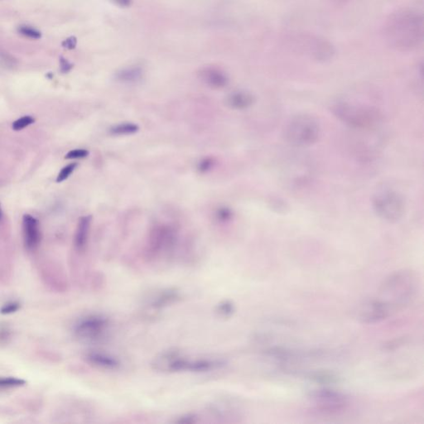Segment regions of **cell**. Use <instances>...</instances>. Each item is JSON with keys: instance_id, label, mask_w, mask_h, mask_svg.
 Returning a JSON list of instances; mask_svg holds the SVG:
<instances>
[{"instance_id": "16", "label": "cell", "mask_w": 424, "mask_h": 424, "mask_svg": "<svg viewBox=\"0 0 424 424\" xmlns=\"http://www.w3.org/2000/svg\"><path fill=\"white\" fill-rule=\"evenodd\" d=\"M91 221H92L91 216H82L79 220L76 234H75V240H74L75 247L79 251H81L86 248V244L88 241L89 233L91 230Z\"/></svg>"}, {"instance_id": "15", "label": "cell", "mask_w": 424, "mask_h": 424, "mask_svg": "<svg viewBox=\"0 0 424 424\" xmlns=\"http://www.w3.org/2000/svg\"><path fill=\"white\" fill-rule=\"evenodd\" d=\"M24 243L28 250H34L41 241L39 221L34 216L24 215L22 218Z\"/></svg>"}, {"instance_id": "31", "label": "cell", "mask_w": 424, "mask_h": 424, "mask_svg": "<svg viewBox=\"0 0 424 424\" xmlns=\"http://www.w3.org/2000/svg\"><path fill=\"white\" fill-rule=\"evenodd\" d=\"M76 44V40L75 37H70L68 39L65 40L63 42H62V46L64 47H66V48H69V49H72L75 47Z\"/></svg>"}, {"instance_id": "22", "label": "cell", "mask_w": 424, "mask_h": 424, "mask_svg": "<svg viewBox=\"0 0 424 424\" xmlns=\"http://www.w3.org/2000/svg\"><path fill=\"white\" fill-rule=\"evenodd\" d=\"M25 385V381L18 378L2 377L0 378V389L7 390L12 388L21 387Z\"/></svg>"}, {"instance_id": "4", "label": "cell", "mask_w": 424, "mask_h": 424, "mask_svg": "<svg viewBox=\"0 0 424 424\" xmlns=\"http://www.w3.org/2000/svg\"><path fill=\"white\" fill-rule=\"evenodd\" d=\"M331 111L340 121L355 129H370L379 124L381 116L376 109L370 106L351 104L347 101H336Z\"/></svg>"}, {"instance_id": "6", "label": "cell", "mask_w": 424, "mask_h": 424, "mask_svg": "<svg viewBox=\"0 0 424 424\" xmlns=\"http://www.w3.org/2000/svg\"><path fill=\"white\" fill-rule=\"evenodd\" d=\"M373 208L380 218L395 222L405 215V200L396 191H380L373 199Z\"/></svg>"}, {"instance_id": "20", "label": "cell", "mask_w": 424, "mask_h": 424, "mask_svg": "<svg viewBox=\"0 0 424 424\" xmlns=\"http://www.w3.org/2000/svg\"><path fill=\"white\" fill-rule=\"evenodd\" d=\"M140 130V127L133 123H123L120 125H115L111 128L110 133L112 135L123 136V135H131L137 133Z\"/></svg>"}, {"instance_id": "30", "label": "cell", "mask_w": 424, "mask_h": 424, "mask_svg": "<svg viewBox=\"0 0 424 424\" xmlns=\"http://www.w3.org/2000/svg\"><path fill=\"white\" fill-rule=\"evenodd\" d=\"M20 308V304L18 302H11L5 304L0 309V312L2 314H11L17 311Z\"/></svg>"}, {"instance_id": "29", "label": "cell", "mask_w": 424, "mask_h": 424, "mask_svg": "<svg viewBox=\"0 0 424 424\" xmlns=\"http://www.w3.org/2000/svg\"><path fill=\"white\" fill-rule=\"evenodd\" d=\"M89 155V151L86 149H74L71 150L66 155V159H79V158H85Z\"/></svg>"}, {"instance_id": "5", "label": "cell", "mask_w": 424, "mask_h": 424, "mask_svg": "<svg viewBox=\"0 0 424 424\" xmlns=\"http://www.w3.org/2000/svg\"><path fill=\"white\" fill-rule=\"evenodd\" d=\"M320 135L318 123L307 115H298L290 119L283 130L285 140L294 147H310L317 142Z\"/></svg>"}, {"instance_id": "9", "label": "cell", "mask_w": 424, "mask_h": 424, "mask_svg": "<svg viewBox=\"0 0 424 424\" xmlns=\"http://www.w3.org/2000/svg\"><path fill=\"white\" fill-rule=\"evenodd\" d=\"M176 239V232L174 229L167 225H158L151 230L148 242H147V251L152 256L159 255L162 251L169 249L174 244Z\"/></svg>"}, {"instance_id": "13", "label": "cell", "mask_w": 424, "mask_h": 424, "mask_svg": "<svg viewBox=\"0 0 424 424\" xmlns=\"http://www.w3.org/2000/svg\"><path fill=\"white\" fill-rule=\"evenodd\" d=\"M86 361L94 367L107 371H116L121 369V361L116 356L102 351H90L85 356Z\"/></svg>"}, {"instance_id": "28", "label": "cell", "mask_w": 424, "mask_h": 424, "mask_svg": "<svg viewBox=\"0 0 424 424\" xmlns=\"http://www.w3.org/2000/svg\"><path fill=\"white\" fill-rule=\"evenodd\" d=\"M215 165V161L211 157H206L201 160V162L198 163L199 171L201 172H207L214 167Z\"/></svg>"}, {"instance_id": "18", "label": "cell", "mask_w": 424, "mask_h": 424, "mask_svg": "<svg viewBox=\"0 0 424 424\" xmlns=\"http://www.w3.org/2000/svg\"><path fill=\"white\" fill-rule=\"evenodd\" d=\"M143 76V70L140 66H129L117 71L116 79L121 83H137Z\"/></svg>"}, {"instance_id": "23", "label": "cell", "mask_w": 424, "mask_h": 424, "mask_svg": "<svg viewBox=\"0 0 424 424\" xmlns=\"http://www.w3.org/2000/svg\"><path fill=\"white\" fill-rule=\"evenodd\" d=\"M216 218L221 223H226L231 221L233 218V211L228 207L222 206L216 211Z\"/></svg>"}, {"instance_id": "8", "label": "cell", "mask_w": 424, "mask_h": 424, "mask_svg": "<svg viewBox=\"0 0 424 424\" xmlns=\"http://www.w3.org/2000/svg\"><path fill=\"white\" fill-rule=\"evenodd\" d=\"M311 398L317 409L323 412H340L346 409L349 402L346 395L331 390H316Z\"/></svg>"}, {"instance_id": "33", "label": "cell", "mask_w": 424, "mask_h": 424, "mask_svg": "<svg viewBox=\"0 0 424 424\" xmlns=\"http://www.w3.org/2000/svg\"><path fill=\"white\" fill-rule=\"evenodd\" d=\"M116 5L121 7H129L132 5L133 0H113Z\"/></svg>"}, {"instance_id": "1", "label": "cell", "mask_w": 424, "mask_h": 424, "mask_svg": "<svg viewBox=\"0 0 424 424\" xmlns=\"http://www.w3.org/2000/svg\"><path fill=\"white\" fill-rule=\"evenodd\" d=\"M424 18L420 12L410 8L396 10L385 23V37L388 44L398 52L417 49L424 39Z\"/></svg>"}, {"instance_id": "26", "label": "cell", "mask_w": 424, "mask_h": 424, "mask_svg": "<svg viewBox=\"0 0 424 424\" xmlns=\"http://www.w3.org/2000/svg\"><path fill=\"white\" fill-rule=\"evenodd\" d=\"M76 167H77V163L72 162V163H70L66 167H63L57 176V182H61L67 179L71 176V173L74 172V170L76 169Z\"/></svg>"}, {"instance_id": "17", "label": "cell", "mask_w": 424, "mask_h": 424, "mask_svg": "<svg viewBox=\"0 0 424 424\" xmlns=\"http://www.w3.org/2000/svg\"><path fill=\"white\" fill-rule=\"evenodd\" d=\"M255 96L245 91H235L227 97V105L234 110H247L255 104Z\"/></svg>"}, {"instance_id": "12", "label": "cell", "mask_w": 424, "mask_h": 424, "mask_svg": "<svg viewBox=\"0 0 424 424\" xmlns=\"http://www.w3.org/2000/svg\"><path fill=\"white\" fill-rule=\"evenodd\" d=\"M305 47L309 54L318 61H326L333 57L335 50L331 42L323 38L316 37H305Z\"/></svg>"}, {"instance_id": "21", "label": "cell", "mask_w": 424, "mask_h": 424, "mask_svg": "<svg viewBox=\"0 0 424 424\" xmlns=\"http://www.w3.org/2000/svg\"><path fill=\"white\" fill-rule=\"evenodd\" d=\"M215 311L216 315L220 317L229 318L235 313L236 306L230 300H223L216 304Z\"/></svg>"}, {"instance_id": "34", "label": "cell", "mask_w": 424, "mask_h": 424, "mask_svg": "<svg viewBox=\"0 0 424 424\" xmlns=\"http://www.w3.org/2000/svg\"><path fill=\"white\" fill-rule=\"evenodd\" d=\"M2 208H1V205H0V221H1V220H2Z\"/></svg>"}, {"instance_id": "32", "label": "cell", "mask_w": 424, "mask_h": 424, "mask_svg": "<svg viewBox=\"0 0 424 424\" xmlns=\"http://www.w3.org/2000/svg\"><path fill=\"white\" fill-rule=\"evenodd\" d=\"M72 68V65L69 63L68 61H66L64 58H61V70L62 72L66 73L68 72Z\"/></svg>"}, {"instance_id": "14", "label": "cell", "mask_w": 424, "mask_h": 424, "mask_svg": "<svg viewBox=\"0 0 424 424\" xmlns=\"http://www.w3.org/2000/svg\"><path fill=\"white\" fill-rule=\"evenodd\" d=\"M199 77L206 86L212 89H222L229 83L225 71L215 66H206L199 71Z\"/></svg>"}, {"instance_id": "3", "label": "cell", "mask_w": 424, "mask_h": 424, "mask_svg": "<svg viewBox=\"0 0 424 424\" xmlns=\"http://www.w3.org/2000/svg\"><path fill=\"white\" fill-rule=\"evenodd\" d=\"M417 277L410 270L394 273L381 285L377 299L386 306L390 313L410 303L417 291Z\"/></svg>"}, {"instance_id": "27", "label": "cell", "mask_w": 424, "mask_h": 424, "mask_svg": "<svg viewBox=\"0 0 424 424\" xmlns=\"http://www.w3.org/2000/svg\"><path fill=\"white\" fill-rule=\"evenodd\" d=\"M197 419L198 418L196 417V415H193V414H186V415H181L180 417H177L173 421V423L179 424H195V423L198 422Z\"/></svg>"}, {"instance_id": "19", "label": "cell", "mask_w": 424, "mask_h": 424, "mask_svg": "<svg viewBox=\"0 0 424 424\" xmlns=\"http://www.w3.org/2000/svg\"><path fill=\"white\" fill-rule=\"evenodd\" d=\"M309 379L317 384L331 385L339 382V378L329 371H315L309 375Z\"/></svg>"}, {"instance_id": "25", "label": "cell", "mask_w": 424, "mask_h": 424, "mask_svg": "<svg viewBox=\"0 0 424 424\" xmlns=\"http://www.w3.org/2000/svg\"><path fill=\"white\" fill-rule=\"evenodd\" d=\"M34 121L35 120L32 118V116H23L22 118L18 119V120L13 122V124H12V129L16 130V131L23 130L24 128L27 127L30 125L33 124Z\"/></svg>"}, {"instance_id": "2", "label": "cell", "mask_w": 424, "mask_h": 424, "mask_svg": "<svg viewBox=\"0 0 424 424\" xmlns=\"http://www.w3.org/2000/svg\"><path fill=\"white\" fill-rule=\"evenodd\" d=\"M226 365L219 358H191L177 350H168L158 354L152 360V368L158 372L207 373L220 370Z\"/></svg>"}, {"instance_id": "11", "label": "cell", "mask_w": 424, "mask_h": 424, "mask_svg": "<svg viewBox=\"0 0 424 424\" xmlns=\"http://www.w3.org/2000/svg\"><path fill=\"white\" fill-rule=\"evenodd\" d=\"M182 292L176 287H167L155 292L147 302V308L154 311H161L182 299Z\"/></svg>"}, {"instance_id": "24", "label": "cell", "mask_w": 424, "mask_h": 424, "mask_svg": "<svg viewBox=\"0 0 424 424\" xmlns=\"http://www.w3.org/2000/svg\"><path fill=\"white\" fill-rule=\"evenodd\" d=\"M18 32L24 37H29L32 39H39L42 37V34L39 31L29 26H20L18 27Z\"/></svg>"}, {"instance_id": "10", "label": "cell", "mask_w": 424, "mask_h": 424, "mask_svg": "<svg viewBox=\"0 0 424 424\" xmlns=\"http://www.w3.org/2000/svg\"><path fill=\"white\" fill-rule=\"evenodd\" d=\"M390 314L386 306L375 298L361 305L358 311V319L362 323H377L387 318Z\"/></svg>"}, {"instance_id": "7", "label": "cell", "mask_w": 424, "mask_h": 424, "mask_svg": "<svg viewBox=\"0 0 424 424\" xmlns=\"http://www.w3.org/2000/svg\"><path fill=\"white\" fill-rule=\"evenodd\" d=\"M111 324L110 318L104 314H90L76 322L74 333L84 341H99L108 332Z\"/></svg>"}]
</instances>
